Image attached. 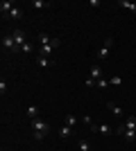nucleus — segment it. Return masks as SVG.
Here are the masks:
<instances>
[{"instance_id": "obj_1", "label": "nucleus", "mask_w": 136, "mask_h": 151, "mask_svg": "<svg viewBox=\"0 0 136 151\" xmlns=\"http://www.w3.org/2000/svg\"><path fill=\"white\" fill-rule=\"evenodd\" d=\"M32 131H34V140H43L50 133V124L36 117V120H32Z\"/></svg>"}, {"instance_id": "obj_2", "label": "nucleus", "mask_w": 136, "mask_h": 151, "mask_svg": "<svg viewBox=\"0 0 136 151\" xmlns=\"http://www.w3.org/2000/svg\"><path fill=\"white\" fill-rule=\"evenodd\" d=\"M100 79H102V68H100V63H93V65H91V72H89V77H86V86H95L97 81H100Z\"/></svg>"}, {"instance_id": "obj_3", "label": "nucleus", "mask_w": 136, "mask_h": 151, "mask_svg": "<svg viewBox=\"0 0 136 151\" xmlns=\"http://www.w3.org/2000/svg\"><path fill=\"white\" fill-rule=\"evenodd\" d=\"M111 47H113V38L107 36V38L102 41V47H100V50H97V54H95V63H97V61H104V59L109 57Z\"/></svg>"}, {"instance_id": "obj_4", "label": "nucleus", "mask_w": 136, "mask_h": 151, "mask_svg": "<svg viewBox=\"0 0 136 151\" xmlns=\"http://www.w3.org/2000/svg\"><path fill=\"white\" fill-rule=\"evenodd\" d=\"M2 47H5L7 52H12V54H18V45H16V41H14V36H12V32L9 34H2Z\"/></svg>"}, {"instance_id": "obj_5", "label": "nucleus", "mask_w": 136, "mask_h": 151, "mask_svg": "<svg viewBox=\"0 0 136 151\" xmlns=\"http://www.w3.org/2000/svg\"><path fill=\"white\" fill-rule=\"evenodd\" d=\"M89 129H91L93 133H100V135H111V133L116 131V129H113L111 124H95V122H91Z\"/></svg>"}, {"instance_id": "obj_6", "label": "nucleus", "mask_w": 136, "mask_h": 151, "mask_svg": "<svg viewBox=\"0 0 136 151\" xmlns=\"http://www.w3.org/2000/svg\"><path fill=\"white\" fill-rule=\"evenodd\" d=\"M12 36H14V41H16V45H18V50H23V45L27 43L25 32L20 29V27H16V29H12Z\"/></svg>"}, {"instance_id": "obj_7", "label": "nucleus", "mask_w": 136, "mask_h": 151, "mask_svg": "<svg viewBox=\"0 0 136 151\" xmlns=\"http://www.w3.org/2000/svg\"><path fill=\"white\" fill-rule=\"evenodd\" d=\"M14 7H16V5H14V2H12V0H2V2H0V14H2V18H5V16H7V14H9V12H12V9H14Z\"/></svg>"}, {"instance_id": "obj_8", "label": "nucleus", "mask_w": 136, "mask_h": 151, "mask_svg": "<svg viewBox=\"0 0 136 151\" xmlns=\"http://www.w3.org/2000/svg\"><path fill=\"white\" fill-rule=\"evenodd\" d=\"M39 113H41V108L36 106V104H30V106H27V111H25V115L30 117V120H36V117H39Z\"/></svg>"}, {"instance_id": "obj_9", "label": "nucleus", "mask_w": 136, "mask_h": 151, "mask_svg": "<svg viewBox=\"0 0 136 151\" xmlns=\"http://www.w3.org/2000/svg\"><path fill=\"white\" fill-rule=\"evenodd\" d=\"M5 18H9V20H20V18H23V9H20V7H14L12 12L5 16Z\"/></svg>"}, {"instance_id": "obj_10", "label": "nucleus", "mask_w": 136, "mask_h": 151, "mask_svg": "<svg viewBox=\"0 0 136 151\" xmlns=\"http://www.w3.org/2000/svg\"><path fill=\"white\" fill-rule=\"evenodd\" d=\"M107 108H109L113 115H125V111H123V106H118V104H113V101H107Z\"/></svg>"}, {"instance_id": "obj_11", "label": "nucleus", "mask_w": 136, "mask_h": 151, "mask_svg": "<svg viewBox=\"0 0 136 151\" xmlns=\"http://www.w3.org/2000/svg\"><path fill=\"white\" fill-rule=\"evenodd\" d=\"M116 5H118V7H125V9H129L132 14H136V2H129V0H118Z\"/></svg>"}, {"instance_id": "obj_12", "label": "nucleus", "mask_w": 136, "mask_h": 151, "mask_svg": "<svg viewBox=\"0 0 136 151\" xmlns=\"http://www.w3.org/2000/svg\"><path fill=\"white\" fill-rule=\"evenodd\" d=\"M125 129L136 131V115H127V120H125Z\"/></svg>"}, {"instance_id": "obj_13", "label": "nucleus", "mask_w": 136, "mask_h": 151, "mask_svg": "<svg viewBox=\"0 0 136 151\" xmlns=\"http://www.w3.org/2000/svg\"><path fill=\"white\" fill-rule=\"evenodd\" d=\"M30 7H34V9H48V7H50V2H45V0H32V2H30Z\"/></svg>"}, {"instance_id": "obj_14", "label": "nucleus", "mask_w": 136, "mask_h": 151, "mask_svg": "<svg viewBox=\"0 0 136 151\" xmlns=\"http://www.w3.org/2000/svg\"><path fill=\"white\" fill-rule=\"evenodd\" d=\"M52 52H55V50H52V45H39V54H41V57H48V59H50Z\"/></svg>"}, {"instance_id": "obj_15", "label": "nucleus", "mask_w": 136, "mask_h": 151, "mask_svg": "<svg viewBox=\"0 0 136 151\" xmlns=\"http://www.w3.org/2000/svg\"><path fill=\"white\" fill-rule=\"evenodd\" d=\"M50 59H48V57H41V54H39V57H36V65H39V68H48V65H50Z\"/></svg>"}, {"instance_id": "obj_16", "label": "nucleus", "mask_w": 136, "mask_h": 151, "mask_svg": "<svg viewBox=\"0 0 136 151\" xmlns=\"http://www.w3.org/2000/svg\"><path fill=\"white\" fill-rule=\"evenodd\" d=\"M123 138L127 140V142H134V140H136V131H129V129H125Z\"/></svg>"}, {"instance_id": "obj_17", "label": "nucleus", "mask_w": 136, "mask_h": 151, "mask_svg": "<svg viewBox=\"0 0 136 151\" xmlns=\"http://www.w3.org/2000/svg\"><path fill=\"white\" fill-rule=\"evenodd\" d=\"M50 41H52V38L48 36L45 32H41V34H39V43H41V45H50Z\"/></svg>"}, {"instance_id": "obj_18", "label": "nucleus", "mask_w": 136, "mask_h": 151, "mask_svg": "<svg viewBox=\"0 0 136 151\" xmlns=\"http://www.w3.org/2000/svg\"><path fill=\"white\" fill-rule=\"evenodd\" d=\"M77 124V115H66V126H75Z\"/></svg>"}, {"instance_id": "obj_19", "label": "nucleus", "mask_w": 136, "mask_h": 151, "mask_svg": "<svg viewBox=\"0 0 136 151\" xmlns=\"http://www.w3.org/2000/svg\"><path fill=\"white\" fill-rule=\"evenodd\" d=\"M59 135H61V138H71V135H73V126H64Z\"/></svg>"}, {"instance_id": "obj_20", "label": "nucleus", "mask_w": 136, "mask_h": 151, "mask_svg": "<svg viewBox=\"0 0 136 151\" xmlns=\"http://www.w3.org/2000/svg\"><path fill=\"white\" fill-rule=\"evenodd\" d=\"M79 151H93V149H91V145L86 140H79Z\"/></svg>"}, {"instance_id": "obj_21", "label": "nucleus", "mask_w": 136, "mask_h": 151, "mask_svg": "<svg viewBox=\"0 0 136 151\" xmlns=\"http://www.w3.org/2000/svg\"><path fill=\"white\" fill-rule=\"evenodd\" d=\"M50 45H52V50H59V47H61V38H57V36H55V38L50 41Z\"/></svg>"}, {"instance_id": "obj_22", "label": "nucleus", "mask_w": 136, "mask_h": 151, "mask_svg": "<svg viewBox=\"0 0 136 151\" xmlns=\"http://www.w3.org/2000/svg\"><path fill=\"white\" fill-rule=\"evenodd\" d=\"M20 52H25V54H32V52H34V45H32V43H25Z\"/></svg>"}, {"instance_id": "obj_23", "label": "nucleus", "mask_w": 136, "mask_h": 151, "mask_svg": "<svg viewBox=\"0 0 136 151\" xmlns=\"http://www.w3.org/2000/svg\"><path fill=\"white\" fill-rule=\"evenodd\" d=\"M107 86H111V83H109V79H100V81L95 83V88H107Z\"/></svg>"}, {"instance_id": "obj_24", "label": "nucleus", "mask_w": 136, "mask_h": 151, "mask_svg": "<svg viewBox=\"0 0 136 151\" xmlns=\"http://www.w3.org/2000/svg\"><path fill=\"white\" fill-rule=\"evenodd\" d=\"M109 83H111V86H120V83H123V79H120V77H111Z\"/></svg>"}, {"instance_id": "obj_25", "label": "nucleus", "mask_w": 136, "mask_h": 151, "mask_svg": "<svg viewBox=\"0 0 136 151\" xmlns=\"http://www.w3.org/2000/svg\"><path fill=\"white\" fill-rule=\"evenodd\" d=\"M0 93H2V95L7 93V83H5V79H2V81H0Z\"/></svg>"}]
</instances>
